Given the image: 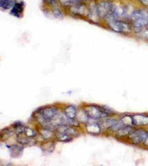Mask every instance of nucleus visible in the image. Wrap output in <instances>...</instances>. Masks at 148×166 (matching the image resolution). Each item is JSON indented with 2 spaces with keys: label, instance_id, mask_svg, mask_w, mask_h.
<instances>
[{
  "label": "nucleus",
  "instance_id": "13",
  "mask_svg": "<svg viewBox=\"0 0 148 166\" xmlns=\"http://www.w3.org/2000/svg\"><path fill=\"white\" fill-rule=\"evenodd\" d=\"M55 147V143L52 142H48L44 143L41 146V149L44 154H49L52 153Z\"/></svg>",
  "mask_w": 148,
  "mask_h": 166
},
{
  "label": "nucleus",
  "instance_id": "7",
  "mask_svg": "<svg viewBox=\"0 0 148 166\" xmlns=\"http://www.w3.org/2000/svg\"><path fill=\"white\" fill-rule=\"evenodd\" d=\"M17 140L18 142L23 146H32L36 142L34 137H27L24 133L17 135Z\"/></svg>",
  "mask_w": 148,
  "mask_h": 166
},
{
  "label": "nucleus",
  "instance_id": "27",
  "mask_svg": "<svg viewBox=\"0 0 148 166\" xmlns=\"http://www.w3.org/2000/svg\"><path fill=\"white\" fill-rule=\"evenodd\" d=\"M7 1L8 0H0V7L2 8Z\"/></svg>",
  "mask_w": 148,
  "mask_h": 166
},
{
  "label": "nucleus",
  "instance_id": "14",
  "mask_svg": "<svg viewBox=\"0 0 148 166\" xmlns=\"http://www.w3.org/2000/svg\"><path fill=\"white\" fill-rule=\"evenodd\" d=\"M57 138L59 141L68 142L71 141L73 139V137H70L69 135L66 134L63 132H57Z\"/></svg>",
  "mask_w": 148,
  "mask_h": 166
},
{
  "label": "nucleus",
  "instance_id": "16",
  "mask_svg": "<svg viewBox=\"0 0 148 166\" xmlns=\"http://www.w3.org/2000/svg\"><path fill=\"white\" fill-rule=\"evenodd\" d=\"M41 136L44 140H48L52 136L53 133L51 128L42 127L41 130Z\"/></svg>",
  "mask_w": 148,
  "mask_h": 166
},
{
  "label": "nucleus",
  "instance_id": "21",
  "mask_svg": "<svg viewBox=\"0 0 148 166\" xmlns=\"http://www.w3.org/2000/svg\"><path fill=\"white\" fill-rule=\"evenodd\" d=\"M11 135V132L10 131L9 129H3V130H2L1 131V139H3V138H9Z\"/></svg>",
  "mask_w": 148,
  "mask_h": 166
},
{
  "label": "nucleus",
  "instance_id": "22",
  "mask_svg": "<svg viewBox=\"0 0 148 166\" xmlns=\"http://www.w3.org/2000/svg\"><path fill=\"white\" fill-rule=\"evenodd\" d=\"M15 4V2H14V1L13 0H8V1L6 2V4L5 5V6L2 7V9H9L11 7L14 6Z\"/></svg>",
  "mask_w": 148,
  "mask_h": 166
},
{
  "label": "nucleus",
  "instance_id": "10",
  "mask_svg": "<svg viewBox=\"0 0 148 166\" xmlns=\"http://www.w3.org/2000/svg\"><path fill=\"white\" fill-rule=\"evenodd\" d=\"M86 130L90 134H99L101 132V127L98 123H88L86 125Z\"/></svg>",
  "mask_w": 148,
  "mask_h": 166
},
{
  "label": "nucleus",
  "instance_id": "11",
  "mask_svg": "<svg viewBox=\"0 0 148 166\" xmlns=\"http://www.w3.org/2000/svg\"><path fill=\"white\" fill-rule=\"evenodd\" d=\"M23 9H24V5L23 2L15 3L14 6L12 7L10 13L11 15H13L16 17H20L21 14L23 12Z\"/></svg>",
  "mask_w": 148,
  "mask_h": 166
},
{
  "label": "nucleus",
  "instance_id": "5",
  "mask_svg": "<svg viewBox=\"0 0 148 166\" xmlns=\"http://www.w3.org/2000/svg\"><path fill=\"white\" fill-rule=\"evenodd\" d=\"M114 6V5L110 1H104L100 2L97 7L99 17L105 19L108 17L112 12Z\"/></svg>",
  "mask_w": 148,
  "mask_h": 166
},
{
  "label": "nucleus",
  "instance_id": "12",
  "mask_svg": "<svg viewBox=\"0 0 148 166\" xmlns=\"http://www.w3.org/2000/svg\"><path fill=\"white\" fill-rule=\"evenodd\" d=\"M64 114L68 119H74L77 117V110L75 106L70 105L64 110Z\"/></svg>",
  "mask_w": 148,
  "mask_h": 166
},
{
  "label": "nucleus",
  "instance_id": "6",
  "mask_svg": "<svg viewBox=\"0 0 148 166\" xmlns=\"http://www.w3.org/2000/svg\"><path fill=\"white\" fill-rule=\"evenodd\" d=\"M148 134L143 130H137L132 131L130 134V138L131 142L134 144H138L142 142H144L148 136Z\"/></svg>",
  "mask_w": 148,
  "mask_h": 166
},
{
  "label": "nucleus",
  "instance_id": "19",
  "mask_svg": "<svg viewBox=\"0 0 148 166\" xmlns=\"http://www.w3.org/2000/svg\"><path fill=\"white\" fill-rule=\"evenodd\" d=\"M120 120L125 126H129L131 125H133L132 116H125L123 117Z\"/></svg>",
  "mask_w": 148,
  "mask_h": 166
},
{
  "label": "nucleus",
  "instance_id": "18",
  "mask_svg": "<svg viewBox=\"0 0 148 166\" xmlns=\"http://www.w3.org/2000/svg\"><path fill=\"white\" fill-rule=\"evenodd\" d=\"M132 132L130 126H125L118 131V135L119 136H124L127 135H130Z\"/></svg>",
  "mask_w": 148,
  "mask_h": 166
},
{
  "label": "nucleus",
  "instance_id": "17",
  "mask_svg": "<svg viewBox=\"0 0 148 166\" xmlns=\"http://www.w3.org/2000/svg\"><path fill=\"white\" fill-rule=\"evenodd\" d=\"M13 126L15 129L16 134L19 135L22 134L24 132V130L26 126H25L20 121L16 122L13 124Z\"/></svg>",
  "mask_w": 148,
  "mask_h": 166
},
{
  "label": "nucleus",
  "instance_id": "2",
  "mask_svg": "<svg viewBox=\"0 0 148 166\" xmlns=\"http://www.w3.org/2000/svg\"><path fill=\"white\" fill-rule=\"evenodd\" d=\"M57 114V109L55 107L48 106L41 108L35 112V118L44 128H51V121Z\"/></svg>",
  "mask_w": 148,
  "mask_h": 166
},
{
  "label": "nucleus",
  "instance_id": "26",
  "mask_svg": "<svg viewBox=\"0 0 148 166\" xmlns=\"http://www.w3.org/2000/svg\"><path fill=\"white\" fill-rule=\"evenodd\" d=\"M140 35H142L143 38L148 41V29H145Z\"/></svg>",
  "mask_w": 148,
  "mask_h": 166
},
{
  "label": "nucleus",
  "instance_id": "15",
  "mask_svg": "<svg viewBox=\"0 0 148 166\" xmlns=\"http://www.w3.org/2000/svg\"><path fill=\"white\" fill-rule=\"evenodd\" d=\"M70 9V11L74 13V14H84L85 10V7L83 5H76L74 6H72Z\"/></svg>",
  "mask_w": 148,
  "mask_h": 166
},
{
  "label": "nucleus",
  "instance_id": "28",
  "mask_svg": "<svg viewBox=\"0 0 148 166\" xmlns=\"http://www.w3.org/2000/svg\"><path fill=\"white\" fill-rule=\"evenodd\" d=\"M144 144H145L146 146H148V136L146 137V138L145 141H144Z\"/></svg>",
  "mask_w": 148,
  "mask_h": 166
},
{
  "label": "nucleus",
  "instance_id": "25",
  "mask_svg": "<svg viewBox=\"0 0 148 166\" xmlns=\"http://www.w3.org/2000/svg\"><path fill=\"white\" fill-rule=\"evenodd\" d=\"M54 12V14L55 15V17H61L62 16L60 10H59L58 9H55L54 10V12Z\"/></svg>",
  "mask_w": 148,
  "mask_h": 166
},
{
  "label": "nucleus",
  "instance_id": "20",
  "mask_svg": "<svg viewBox=\"0 0 148 166\" xmlns=\"http://www.w3.org/2000/svg\"><path fill=\"white\" fill-rule=\"evenodd\" d=\"M23 133L27 137H35L36 136V133L33 129L29 128L28 127H25Z\"/></svg>",
  "mask_w": 148,
  "mask_h": 166
},
{
  "label": "nucleus",
  "instance_id": "24",
  "mask_svg": "<svg viewBox=\"0 0 148 166\" xmlns=\"http://www.w3.org/2000/svg\"><path fill=\"white\" fill-rule=\"evenodd\" d=\"M44 2L47 5L53 6L55 5L56 3V0H44Z\"/></svg>",
  "mask_w": 148,
  "mask_h": 166
},
{
  "label": "nucleus",
  "instance_id": "1",
  "mask_svg": "<svg viewBox=\"0 0 148 166\" xmlns=\"http://www.w3.org/2000/svg\"><path fill=\"white\" fill-rule=\"evenodd\" d=\"M129 21L134 33L137 35H141L148 24V7L138 5L131 13Z\"/></svg>",
  "mask_w": 148,
  "mask_h": 166
},
{
  "label": "nucleus",
  "instance_id": "8",
  "mask_svg": "<svg viewBox=\"0 0 148 166\" xmlns=\"http://www.w3.org/2000/svg\"><path fill=\"white\" fill-rule=\"evenodd\" d=\"M9 151L10 156L12 158H19L23 154V146L17 145H12L11 146H7Z\"/></svg>",
  "mask_w": 148,
  "mask_h": 166
},
{
  "label": "nucleus",
  "instance_id": "29",
  "mask_svg": "<svg viewBox=\"0 0 148 166\" xmlns=\"http://www.w3.org/2000/svg\"><path fill=\"white\" fill-rule=\"evenodd\" d=\"M145 29H148V22L147 25H146V28H145Z\"/></svg>",
  "mask_w": 148,
  "mask_h": 166
},
{
  "label": "nucleus",
  "instance_id": "23",
  "mask_svg": "<svg viewBox=\"0 0 148 166\" xmlns=\"http://www.w3.org/2000/svg\"><path fill=\"white\" fill-rule=\"evenodd\" d=\"M59 1L62 4L64 5H69L70 3L76 2V0H59Z\"/></svg>",
  "mask_w": 148,
  "mask_h": 166
},
{
  "label": "nucleus",
  "instance_id": "9",
  "mask_svg": "<svg viewBox=\"0 0 148 166\" xmlns=\"http://www.w3.org/2000/svg\"><path fill=\"white\" fill-rule=\"evenodd\" d=\"M133 124L135 125H148V117L142 115H135L132 116Z\"/></svg>",
  "mask_w": 148,
  "mask_h": 166
},
{
  "label": "nucleus",
  "instance_id": "3",
  "mask_svg": "<svg viewBox=\"0 0 148 166\" xmlns=\"http://www.w3.org/2000/svg\"><path fill=\"white\" fill-rule=\"evenodd\" d=\"M108 26L114 32L128 34L133 32L132 27L129 20H108Z\"/></svg>",
  "mask_w": 148,
  "mask_h": 166
},
{
  "label": "nucleus",
  "instance_id": "4",
  "mask_svg": "<svg viewBox=\"0 0 148 166\" xmlns=\"http://www.w3.org/2000/svg\"><path fill=\"white\" fill-rule=\"evenodd\" d=\"M84 111L88 117L91 119L104 118L107 117L109 114L106 111L105 107H100L95 105L87 106L84 108Z\"/></svg>",
  "mask_w": 148,
  "mask_h": 166
}]
</instances>
